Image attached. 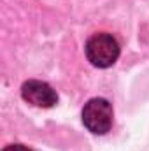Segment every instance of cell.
<instances>
[{
    "label": "cell",
    "mask_w": 149,
    "mask_h": 151,
    "mask_svg": "<svg viewBox=\"0 0 149 151\" xmlns=\"http://www.w3.org/2000/svg\"><path fill=\"white\" fill-rule=\"evenodd\" d=\"M82 123L84 127L97 135H104L111 130L112 119H114V111L109 100L102 97H95L88 100L82 107Z\"/></svg>",
    "instance_id": "cell-2"
},
{
    "label": "cell",
    "mask_w": 149,
    "mask_h": 151,
    "mask_svg": "<svg viewBox=\"0 0 149 151\" xmlns=\"http://www.w3.org/2000/svg\"><path fill=\"white\" fill-rule=\"evenodd\" d=\"M84 53H86L88 62L93 67L107 69V67L114 65L116 60L119 58V44L111 34L100 32L86 40Z\"/></svg>",
    "instance_id": "cell-1"
},
{
    "label": "cell",
    "mask_w": 149,
    "mask_h": 151,
    "mask_svg": "<svg viewBox=\"0 0 149 151\" xmlns=\"http://www.w3.org/2000/svg\"><path fill=\"white\" fill-rule=\"evenodd\" d=\"M2 151H32V150H28L23 144H9V146H5Z\"/></svg>",
    "instance_id": "cell-4"
},
{
    "label": "cell",
    "mask_w": 149,
    "mask_h": 151,
    "mask_svg": "<svg viewBox=\"0 0 149 151\" xmlns=\"http://www.w3.org/2000/svg\"><path fill=\"white\" fill-rule=\"evenodd\" d=\"M21 97L25 102L35 106V107H53L58 102V95L53 90L51 84L39 81V79H30L25 81L21 86Z\"/></svg>",
    "instance_id": "cell-3"
}]
</instances>
